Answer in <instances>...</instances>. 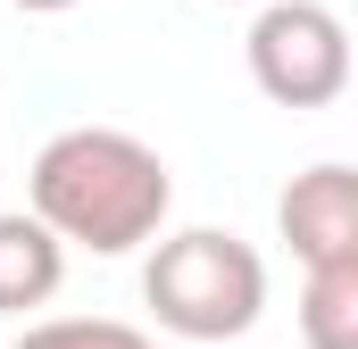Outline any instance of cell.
<instances>
[{"mask_svg": "<svg viewBox=\"0 0 358 349\" xmlns=\"http://www.w3.org/2000/svg\"><path fill=\"white\" fill-rule=\"evenodd\" d=\"M34 191V216L92 258H125L142 242H159L167 208H176V174L167 158L142 142V133H117V125H67L42 142V158L25 174Z\"/></svg>", "mask_w": 358, "mask_h": 349, "instance_id": "obj_1", "label": "cell"}, {"mask_svg": "<svg viewBox=\"0 0 358 349\" xmlns=\"http://www.w3.org/2000/svg\"><path fill=\"white\" fill-rule=\"evenodd\" d=\"M142 299H150L159 333H176V341H192V349H225V341H242V333L267 316V258H259L242 233L192 225V233H167V242L150 250Z\"/></svg>", "mask_w": 358, "mask_h": 349, "instance_id": "obj_2", "label": "cell"}, {"mask_svg": "<svg viewBox=\"0 0 358 349\" xmlns=\"http://www.w3.org/2000/svg\"><path fill=\"white\" fill-rule=\"evenodd\" d=\"M242 59L275 108H334L350 91V25L325 0H267Z\"/></svg>", "mask_w": 358, "mask_h": 349, "instance_id": "obj_3", "label": "cell"}, {"mask_svg": "<svg viewBox=\"0 0 358 349\" xmlns=\"http://www.w3.org/2000/svg\"><path fill=\"white\" fill-rule=\"evenodd\" d=\"M275 225L292 242L300 266H334V258H358V174L342 158L292 174V191L275 200Z\"/></svg>", "mask_w": 358, "mask_h": 349, "instance_id": "obj_4", "label": "cell"}, {"mask_svg": "<svg viewBox=\"0 0 358 349\" xmlns=\"http://www.w3.org/2000/svg\"><path fill=\"white\" fill-rule=\"evenodd\" d=\"M67 283V242L42 216H0V316L50 308Z\"/></svg>", "mask_w": 358, "mask_h": 349, "instance_id": "obj_5", "label": "cell"}, {"mask_svg": "<svg viewBox=\"0 0 358 349\" xmlns=\"http://www.w3.org/2000/svg\"><path fill=\"white\" fill-rule=\"evenodd\" d=\"M300 341L308 349H358V258L300 274Z\"/></svg>", "mask_w": 358, "mask_h": 349, "instance_id": "obj_6", "label": "cell"}, {"mask_svg": "<svg viewBox=\"0 0 358 349\" xmlns=\"http://www.w3.org/2000/svg\"><path fill=\"white\" fill-rule=\"evenodd\" d=\"M17 349H159V341L125 316H42V325H25Z\"/></svg>", "mask_w": 358, "mask_h": 349, "instance_id": "obj_7", "label": "cell"}, {"mask_svg": "<svg viewBox=\"0 0 358 349\" xmlns=\"http://www.w3.org/2000/svg\"><path fill=\"white\" fill-rule=\"evenodd\" d=\"M17 8H34V17H67V8H84V0H17Z\"/></svg>", "mask_w": 358, "mask_h": 349, "instance_id": "obj_8", "label": "cell"}, {"mask_svg": "<svg viewBox=\"0 0 358 349\" xmlns=\"http://www.w3.org/2000/svg\"><path fill=\"white\" fill-rule=\"evenodd\" d=\"M225 349H234V341H225Z\"/></svg>", "mask_w": 358, "mask_h": 349, "instance_id": "obj_9", "label": "cell"}]
</instances>
